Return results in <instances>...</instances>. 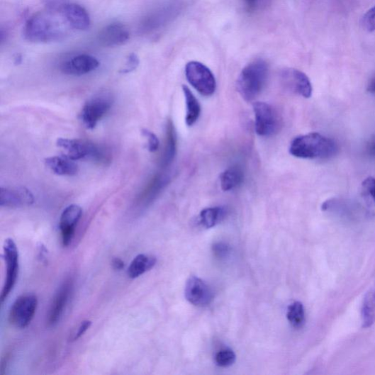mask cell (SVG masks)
<instances>
[{
  "mask_svg": "<svg viewBox=\"0 0 375 375\" xmlns=\"http://www.w3.org/2000/svg\"><path fill=\"white\" fill-rule=\"evenodd\" d=\"M91 325H92V322L91 320L82 321L79 325L77 330H76L75 332L72 335V337H71L72 341H77V340L81 338L85 334L86 330L90 328Z\"/></svg>",
  "mask_w": 375,
  "mask_h": 375,
  "instance_id": "obj_32",
  "label": "cell"
},
{
  "mask_svg": "<svg viewBox=\"0 0 375 375\" xmlns=\"http://www.w3.org/2000/svg\"><path fill=\"white\" fill-rule=\"evenodd\" d=\"M366 151L370 156L375 157V135L368 142Z\"/></svg>",
  "mask_w": 375,
  "mask_h": 375,
  "instance_id": "obj_34",
  "label": "cell"
},
{
  "mask_svg": "<svg viewBox=\"0 0 375 375\" xmlns=\"http://www.w3.org/2000/svg\"><path fill=\"white\" fill-rule=\"evenodd\" d=\"M71 29L61 13L46 9L28 20L24 35L30 42L52 43L65 39Z\"/></svg>",
  "mask_w": 375,
  "mask_h": 375,
  "instance_id": "obj_1",
  "label": "cell"
},
{
  "mask_svg": "<svg viewBox=\"0 0 375 375\" xmlns=\"http://www.w3.org/2000/svg\"><path fill=\"white\" fill-rule=\"evenodd\" d=\"M337 142L319 133H310L295 138L290 147L292 156L304 159H328L336 155Z\"/></svg>",
  "mask_w": 375,
  "mask_h": 375,
  "instance_id": "obj_2",
  "label": "cell"
},
{
  "mask_svg": "<svg viewBox=\"0 0 375 375\" xmlns=\"http://www.w3.org/2000/svg\"><path fill=\"white\" fill-rule=\"evenodd\" d=\"M182 87L186 105V123L187 125L192 126L200 118L201 106L189 88L186 85H183Z\"/></svg>",
  "mask_w": 375,
  "mask_h": 375,
  "instance_id": "obj_21",
  "label": "cell"
},
{
  "mask_svg": "<svg viewBox=\"0 0 375 375\" xmlns=\"http://www.w3.org/2000/svg\"><path fill=\"white\" fill-rule=\"evenodd\" d=\"M142 133L147 139V148L151 152H156L159 150L160 142L157 136L147 129H143Z\"/></svg>",
  "mask_w": 375,
  "mask_h": 375,
  "instance_id": "obj_28",
  "label": "cell"
},
{
  "mask_svg": "<svg viewBox=\"0 0 375 375\" xmlns=\"http://www.w3.org/2000/svg\"><path fill=\"white\" fill-rule=\"evenodd\" d=\"M130 39L127 28L119 22L105 26L98 35V40L105 47H117L123 45Z\"/></svg>",
  "mask_w": 375,
  "mask_h": 375,
  "instance_id": "obj_17",
  "label": "cell"
},
{
  "mask_svg": "<svg viewBox=\"0 0 375 375\" xmlns=\"http://www.w3.org/2000/svg\"><path fill=\"white\" fill-rule=\"evenodd\" d=\"M9 356L6 355V357H3L1 360V365H0V374H4L5 370L6 369L8 362H9Z\"/></svg>",
  "mask_w": 375,
  "mask_h": 375,
  "instance_id": "obj_36",
  "label": "cell"
},
{
  "mask_svg": "<svg viewBox=\"0 0 375 375\" xmlns=\"http://www.w3.org/2000/svg\"><path fill=\"white\" fill-rule=\"evenodd\" d=\"M373 290H374V291L375 292V286H374V289Z\"/></svg>",
  "mask_w": 375,
  "mask_h": 375,
  "instance_id": "obj_39",
  "label": "cell"
},
{
  "mask_svg": "<svg viewBox=\"0 0 375 375\" xmlns=\"http://www.w3.org/2000/svg\"><path fill=\"white\" fill-rule=\"evenodd\" d=\"M82 216V209L77 205L66 208L60 217V229L62 244L67 247L71 245L75 235L76 227Z\"/></svg>",
  "mask_w": 375,
  "mask_h": 375,
  "instance_id": "obj_13",
  "label": "cell"
},
{
  "mask_svg": "<svg viewBox=\"0 0 375 375\" xmlns=\"http://www.w3.org/2000/svg\"><path fill=\"white\" fill-rule=\"evenodd\" d=\"M57 145L63 149L66 157L73 161L92 159L102 162L106 159L103 150L90 141L60 138Z\"/></svg>",
  "mask_w": 375,
  "mask_h": 375,
  "instance_id": "obj_4",
  "label": "cell"
},
{
  "mask_svg": "<svg viewBox=\"0 0 375 375\" xmlns=\"http://www.w3.org/2000/svg\"><path fill=\"white\" fill-rule=\"evenodd\" d=\"M280 77L282 84L289 91L305 99L312 96V83L303 72L296 69H285Z\"/></svg>",
  "mask_w": 375,
  "mask_h": 375,
  "instance_id": "obj_10",
  "label": "cell"
},
{
  "mask_svg": "<svg viewBox=\"0 0 375 375\" xmlns=\"http://www.w3.org/2000/svg\"><path fill=\"white\" fill-rule=\"evenodd\" d=\"M269 76V65L263 60H257L242 70L237 82V91L247 101L255 99L266 85Z\"/></svg>",
  "mask_w": 375,
  "mask_h": 375,
  "instance_id": "obj_3",
  "label": "cell"
},
{
  "mask_svg": "<svg viewBox=\"0 0 375 375\" xmlns=\"http://www.w3.org/2000/svg\"><path fill=\"white\" fill-rule=\"evenodd\" d=\"M163 179L157 177L152 181L141 196V203L148 204L157 196L163 185Z\"/></svg>",
  "mask_w": 375,
  "mask_h": 375,
  "instance_id": "obj_26",
  "label": "cell"
},
{
  "mask_svg": "<svg viewBox=\"0 0 375 375\" xmlns=\"http://www.w3.org/2000/svg\"><path fill=\"white\" fill-rule=\"evenodd\" d=\"M33 193L26 187H6L0 190V206L6 208H22L33 205Z\"/></svg>",
  "mask_w": 375,
  "mask_h": 375,
  "instance_id": "obj_15",
  "label": "cell"
},
{
  "mask_svg": "<svg viewBox=\"0 0 375 375\" xmlns=\"http://www.w3.org/2000/svg\"><path fill=\"white\" fill-rule=\"evenodd\" d=\"M253 110L257 134L261 137L276 134L281 127V118L276 108L267 103L256 102Z\"/></svg>",
  "mask_w": 375,
  "mask_h": 375,
  "instance_id": "obj_7",
  "label": "cell"
},
{
  "mask_svg": "<svg viewBox=\"0 0 375 375\" xmlns=\"http://www.w3.org/2000/svg\"><path fill=\"white\" fill-rule=\"evenodd\" d=\"M245 179V173L237 166L232 167L225 170L220 176V187L225 191H229L238 187Z\"/></svg>",
  "mask_w": 375,
  "mask_h": 375,
  "instance_id": "obj_20",
  "label": "cell"
},
{
  "mask_svg": "<svg viewBox=\"0 0 375 375\" xmlns=\"http://www.w3.org/2000/svg\"><path fill=\"white\" fill-rule=\"evenodd\" d=\"M99 65L100 62L95 57L82 54L64 61L60 65V70L65 74L82 76L96 71Z\"/></svg>",
  "mask_w": 375,
  "mask_h": 375,
  "instance_id": "obj_12",
  "label": "cell"
},
{
  "mask_svg": "<svg viewBox=\"0 0 375 375\" xmlns=\"http://www.w3.org/2000/svg\"><path fill=\"white\" fill-rule=\"evenodd\" d=\"M362 191L365 196L375 204V179L369 177L362 184Z\"/></svg>",
  "mask_w": 375,
  "mask_h": 375,
  "instance_id": "obj_29",
  "label": "cell"
},
{
  "mask_svg": "<svg viewBox=\"0 0 375 375\" xmlns=\"http://www.w3.org/2000/svg\"><path fill=\"white\" fill-rule=\"evenodd\" d=\"M290 323L296 328H301L305 323L304 307L301 302L296 301L291 304L286 313Z\"/></svg>",
  "mask_w": 375,
  "mask_h": 375,
  "instance_id": "obj_24",
  "label": "cell"
},
{
  "mask_svg": "<svg viewBox=\"0 0 375 375\" xmlns=\"http://www.w3.org/2000/svg\"><path fill=\"white\" fill-rule=\"evenodd\" d=\"M213 251L216 256L219 257H223L227 256L230 252V247L223 244V242H218L213 246Z\"/></svg>",
  "mask_w": 375,
  "mask_h": 375,
  "instance_id": "obj_33",
  "label": "cell"
},
{
  "mask_svg": "<svg viewBox=\"0 0 375 375\" xmlns=\"http://www.w3.org/2000/svg\"><path fill=\"white\" fill-rule=\"evenodd\" d=\"M157 263L156 257L141 254L131 262L128 269V276L130 279H137L151 270Z\"/></svg>",
  "mask_w": 375,
  "mask_h": 375,
  "instance_id": "obj_19",
  "label": "cell"
},
{
  "mask_svg": "<svg viewBox=\"0 0 375 375\" xmlns=\"http://www.w3.org/2000/svg\"><path fill=\"white\" fill-rule=\"evenodd\" d=\"M362 318L364 328H369L375 323V292L373 289L364 298Z\"/></svg>",
  "mask_w": 375,
  "mask_h": 375,
  "instance_id": "obj_23",
  "label": "cell"
},
{
  "mask_svg": "<svg viewBox=\"0 0 375 375\" xmlns=\"http://www.w3.org/2000/svg\"><path fill=\"white\" fill-rule=\"evenodd\" d=\"M185 296L187 301L196 306H206L213 298L210 286L200 278L191 276L186 282Z\"/></svg>",
  "mask_w": 375,
  "mask_h": 375,
  "instance_id": "obj_14",
  "label": "cell"
},
{
  "mask_svg": "<svg viewBox=\"0 0 375 375\" xmlns=\"http://www.w3.org/2000/svg\"><path fill=\"white\" fill-rule=\"evenodd\" d=\"M176 150V138L172 123L169 122L167 130V143L162 164L168 166L174 159Z\"/></svg>",
  "mask_w": 375,
  "mask_h": 375,
  "instance_id": "obj_25",
  "label": "cell"
},
{
  "mask_svg": "<svg viewBox=\"0 0 375 375\" xmlns=\"http://www.w3.org/2000/svg\"><path fill=\"white\" fill-rule=\"evenodd\" d=\"M140 64V60L137 55L131 54L128 56L124 67L121 71L122 74H128L135 71Z\"/></svg>",
  "mask_w": 375,
  "mask_h": 375,
  "instance_id": "obj_31",
  "label": "cell"
},
{
  "mask_svg": "<svg viewBox=\"0 0 375 375\" xmlns=\"http://www.w3.org/2000/svg\"><path fill=\"white\" fill-rule=\"evenodd\" d=\"M247 9L249 11H252L254 10L257 0H245Z\"/></svg>",
  "mask_w": 375,
  "mask_h": 375,
  "instance_id": "obj_37",
  "label": "cell"
},
{
  "mask_svg": "<svg viewBox=\"0 0 375 375\" xmlns=\"http://www.w3.org/2000/svg\"><path fill=\"white\" fill-rule=\"evenodd\" d=\"M186 76L195 90L204 96H212L216 89V82L211 71L204 64L191 61L186 65Z\"/></svg>",
  "mask_w": 375,
  "mask_h": 375,
  "instance_id": "obj_5",
  "label": "cell"
},
{
  "mask_svg": "<svg viewBox=\"0 0 375 375\" xmlns=\"http://www.w3.org/2000/svg\"><path fill=\"white\" fill-rule=\"evenodd\" d=\"M367 91L371 94H375V77L369 83Z\"/></svg>",
  "mask_w": 375,
  "mask_h": 375,
  "instance_id": "obj_38",
  "label": "cell"
},
{
  "mask_svg": "<svg viewBox=\"0 0 375 375\" xmlns=\"http://www.w3.org/2000/svg\"><path fill=\"white\" fill-rule=\"evenodd\" d=\"M114 102L111 94H100L88 101L82 108L80 118L88 129H94L111 109Z\"/></svg>",
  "mask_w": 375,
  "mask_h": 375,
  "instance_id": "obj_6",
  "label": "cell"
},
{
  "mask_svg": "<svg viewBox=\"0 0 375 375\" xmlns=\"http://www.w3.org/2000/svg\"><path fill=\"white\" fill-rule=\"evenodd\" d=\"M58 13L64 17L72 30L84 31L89 29L91 20L89 13L82 6L66 0Z\"/></svg>",
  "mask_w": 375,
  "mask_h": 375,
  "instance_id": "obj_11",
  "label": "cell"
},
{
  "mask_svg": "<svg viewBox=\"0 0 375 375\" xmlns=\"http://www.w3.org/2000/svg\"><path fill=\"white\" fill-rule=\"evenodd\" d=\"M235 352L229 349L218 351L215 357L216 364L220 367H229L235 362Z\"/></svg>",
  "mask_w": 375,
  "mask_h": 375,
  "instance_id": "obj_27",
  "label": "cell"
},
{
  "mask_svg": "<svg viewBox=\"0 0 375 375\" xmlns=\"http://www.w3.org/2000/svg\"><path fill=\"white\" fill-rule=\"evenodd\" d=\"M226 215L227 211L223 207L206 208L201 213V223L206 228H212L222 223Z\"/></svg>",
  "mask_w": 375,
  "mask_h": 375,
  "instance_id": "obj_22",
  "label": "cell"
},
{
  "mask_svg": "<svg viewBox=\"0 0 375 375\" xmlns=\"http://www.w3.org/2000/svg\"><path fill=\"white\" fill-rule=\"evenodd\" d=\"M38 298L33 294L21 296L11 307L10 323L17 328H26L32 322L38 307Z\"/></svg>",
  "mask_w": 375,
  "mask_h": 375,
  "instance_id": "obj_8",
  "label": "cell"
},
{
  "mask_svg": "<svg viewBox=\"0 0 375 375\" xmlns=\"http://www.w3.org/2000/svg\"><path fill=\"white\" fill-rule=\"evenodd\" d=\"M47 167L58 175H75L78 172V166L74 162L65 156L54 157L45 160Z\"/></svg>",
  "mask_w": 375,
  "mask_h": 375,
  "instance_id": "obj_18",
  "label": "cell"
},
{
  "mask_svg": "<svg viewBox=\"0 0 375 375\" xmlns=\"http://www.w3.org/2000/svg\"><path fill=\"white\" fill-rule=\"evenodd\" d=\"M362 24L366 31H375V6L365 13L363 17Z\"/></svg>",
  "mask_w": 375,
  "mask_h": 375,
  "instance_id": "obj_30",
  "label": "cell"
},
{
  "mask_svg": "<svg viewBox=\"0 0 375 375\" xmlns=\"http://www.w3.org/2000/svg\"><path fill=\"white\" fill-rule=\"evenodd\" d=\"M72 289L73 284L72 280H66L60 286L53 298L47 315L49 326H55L60 320L69 303Z\"/></svg>",
  "mask_w": 375,
  "mask_h": 375,
  "instance_id": "obj_16",
  "label": "cell"
},
{
  "mask_svg": "<svg viewBox=\"0 0 375 375\" xmlns=\"http://www.w3.org/2000/svg\"><path fill=\"white\" fill-rule=\"evenodd\" d=\"M112 266L115 270L121 271L124 269L125 264L121 259L115 257L112 261Z\"/></svg>",
  "mask_w": 375,
  "mask_h": 375,
  "instance_id": "obj_35",
  "label": "cell"
},
{
  "mask_svg": "<svg viewBox=\"0 0 375 375\" xmlns=\"http://www.w3.org/2000/svg\"><path fill=\"white\" fill-rule=\"evenodd\" d=\"M4 252L6 273L1 296H0L1 303H4L13 291L16 283L19 269L18 252L16 242L13 239L8 238L6 240Z\"/></svg>",
  "mask_w": 375,
  "mask_h": 375,
  "instance_id": "obj_9",
  "label": "cell"
}]
</instances>
